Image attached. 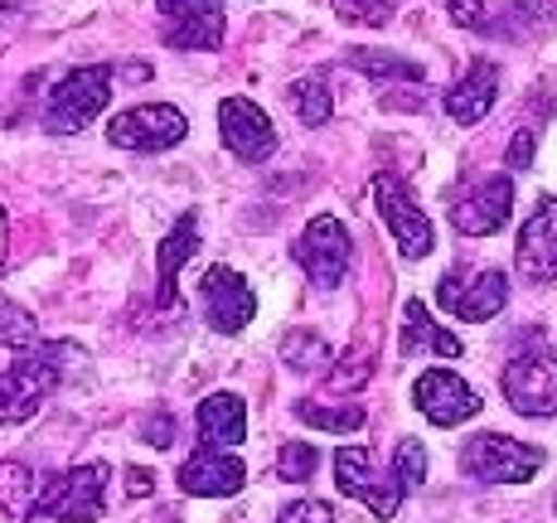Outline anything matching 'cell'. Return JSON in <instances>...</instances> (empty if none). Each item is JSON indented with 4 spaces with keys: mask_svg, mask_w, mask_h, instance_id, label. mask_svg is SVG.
Here are the masks:
<instances>
[{
    "mask_svg": "<svg viewBox=\"0 0 557 523\" xmlns=\"http://www.w3.org/2000/svg\"><path fill=\"white\" fill-rule=\"evenodd\" d=\"M446 10H451V20L456 25H466V29H485L490 20H485V0H446Z\"/></svg>",
    "mask_w": 557,
    "mask_h": 523,
    "instance_id": "obj_33",
    "label": "cell"
},
{
    "mask_svg": "<svg viewBox=\"0 0 557 523\" xmlns=\"http://www.w3.org/2000/svg\"><path fill=\"white\" fill-rule=\"evenodd\" d=\"M35 499H39L35 471L20 461H0V509H5V514H29Z\"/></svg>",
    "mask_w": 557,
    "mask_h": 523,
    "instance_id": "obj_26",
    "label": "cell"
},
{
    "mask_svg": "<svg viewBox=\"0 0 557 523\" xmlns=\"http://www.w3.org/2000/svg\"><path fill=\"white\" fill-rule=\"evenodd\" d=\"M335 15L345 25H363V29H383L393 25V0H330Z\"/></svg>",
    "mask_w": 557,
    "mask_h": 523,
    "instance_id": "obj_30",
    "label": "cell"
},
{
    "mask_svg": "<svg viewBox=\"0 0 557 523\" xmlns=\"http://www.w3.org/2000/svg\"><path fill=\"white\" fill-rule=\"evenodd\" d=\"M513 5H519L523 15H553L557 0H513Z\"/></svg>",
    "mask_w": 557,
    "mask_h": 523,
    "instance_id": "obj_36",
    "label": "cell"
},
{
    "mask_svg": "<svg viewBox=\"0 0 557 523\" xmlns=\"http://www.w3.org/2000/svg\"><path fill=\"white\" fill-rule=\"evenodd\" d=\"M160 523H180V519H175V514H170V509H165V514H160Z\"/></svg>",
    "mask_w": 557,
    "mask_h": 523,
    "instance_id": "obj_39",
    "label": "cell"
},
{
    "mask_svg": "<svg viewBox=\"0 0 557 523\" xmlns=\"http://www.w3.org/2000/svg\"><path fill=\"white\" fill-rule=\"evenodd\" d=\"M436 354V359H456L460 354V339L451 329H442L426 311V301H407L403 306V339H398V354L412 359V354Z\"/></svg>",
    "mask_w": 557,
    "mask_h": 523,
    "instance_id": "obj_21",
    "label": "cell"
},
{
    "mask_svg": "<svg viewBox=\"0 0 557 523\" xmlns=\"http://www.w3.org/2000/svg\"><path fill=\"white\" fill-rule=\"evenodd\" d=\"M219 141L238 165H267L282 146L276 122L252 98H223L219 102Z\"/></svg>",
    "mask_w": 557,
    "mask_h": 523,
    "instance_id": "obj_10",
    "label": "cell"
},
{
    "mask_svg": "<svg viewBox=\"0 0 557 523\" xmlns=\"http://www.w3.org/2000/svg\"><path fill=\"white\" fill-rule=\"evenodd\" d=\"M107 480H112V465L107 461L73 465V471L45 480V485H39V499L29 505L25 523H92V519H102Z\"/></svg>",
    "mask_w": 557,
    "mask_h": 523,
    "instance_id": "obj_2",
    "label": "cell"
},
{
    "mask_svg": "<svg viewBox=\"0 0 557 523\" xmlns=\"http://www.w3.org/2000/svg\"><path fill=\"white\" fill-rule=\"evenodd\" d=\"M373 209H379L383 228L393 233V242H398L403 258H426V252L436 248V228L432 219H426V209L412 199V189L403 185V179L393 175H373Z\"/></svg>",
    "mask_w": 557,
    "mask_h": 523,
    "instance_id": "obj_8",
    "label": "cell"
},
{
    "mask_svg": "<svg viewBox=\"0 0 557 523\" xmlns=\"http://www.w3.org/2000/svg\"><path fill=\"white\" fill-rule=\"evenodd\" d=\"M533 146H539V132L523 126V132L509 141V170H529L533 165Z\"/></svg>",
    "mask_w": 557,
    "mask_h": 523,
    "instance_id": "obj_34",
    "label": "cell"
},
{
    "mask_svg": "<svg viewBox=\"0 0 557 523\" xmlns=\"http://www.w3.org/2000/svg\"><path fill=\"white\" fill-rule=\"evenodd\" d=\"M349 69H359V73H369V78H379V83H422L426 78V69L417 59H403V53H388V49H349Z\"/></svg>",
    "mask_w": 557,
    "mask_h": 523,
    "instance_id": "obj_23",
    "label": "cell"
},
{
    "mask_svg": "<svg viewBox=\"0 0 557 523\" xmlns=\"http://www.w3.org/2000/svg\"><path fill=\"white\" fill-rule=\"evenodd\" d=\"M160 10V39L175 53H213L223 49L228 15L223 0H156Z\"/></svg>",
    "mask_w": 557,
    "mask_h": 523,
    "instance_id": "obj_7",
    "label": "cell"
},
{
    "mask_svg": "<svg viewBox=\"0 0 557 523\" xmlns=\"http://www.w3.org/2000/svg\"><path fill=\"white\" fill-rule=\"evenodd\" d=\"M495 98H499V69L490 59H475L466 78L446 92V112H451V122H460V126H475L490 116Z\"/></svg>",
    "mask_w": 557,
    "mask_h": 523,
    "instance_id": "obj_20",
    "label": "cell"
},
{
    "mask_svg": "<svg viewBox=\"0 0 557 523\" xmlns=\"http://www.w3.org/2000/svg\"><path fill=\"white\" fill-rule=\"evenodd\" d=\"M126 475H132V480H126V489H132L136 499L151 495V471H141V465H136V471H126Z\"/></svg>",
    "mask_w": 557,
    "mask_h": 523,
    "instance_id": "obj_35",
    "label": "cell"
},
{
    "mask_svg": "<svg viewBox=\"0 0 557 523\" xmlns=\"http://www.w3.org/2000/svg\"><path fill=\"white\" fill-rule=\"evenodd\" d=\"M286 102L296 107L301 126H330L335 116V92H330V73H306L286 88Z\"/></svg>",
    "mask_w": 557,
    "mask_h": 523,
    "instance_id": "obj_22",
    "label": "cell"
},
{
    "mask_svg": "<svg viewBox=\"0 0 557 523\" xmlns=\"http://www.w3.org/2000/svg\"><path fill=\"white\" fill-rule=\"evenodd\" d=\"M185 136H189V116L175 102H136L107 122V141L116 151H136V155L175 151Z\"/></svg>",
    "mask_w": 557,
    "mask_h": 523,
    "instance_id": "obj_6",
    "label": "cell"
},
{
    "mask_svg": "<svg viewBox=\"0 0 557 523\" xmlns=\"http://www.w3.org/2000/svg\"><path fill=\"white\" fill-rule=\"evenodd\" d=\"M73 359H88L78 345L69 339H53V345H35L15 359L10 369H0V426H20L29 422L39 408L59 393L63 369Z\"/></svg>",
    "mask_w": 557,
    "mask_h": 523,
    "instance_id": "obj_1",
    "label": "cell"
},
{
    "mask_svg": "<svg viewBox=\"0 0 557 523\" xmlns=\"http://www.w3.org/2000/svg\"><path fill=\"white\" fill-rule=\"evenodd\" d=\"M282 359L292 373H325L330 369V345L320 329H292V335L282 339Z\"/></svg>",
    "mask_w": 557,
    "mask_h": 523,
    "instance_id": "obj_25",
    "label": "cell"
},
{
    "mask_svg": "<svg viewBox=\"0 0 557 523\" xmlns=\"http://www.w3.org/2000/svg\"><path fill=\"white\" fill-rule=\"evenodd\" d=\"M412 402L432 426H460L480 412V393L451 369H426L412 383Z\"/></svg>",
    "mask_w": 557,
    "mask_h": 523,
    "instance_id": "obj_14",
    "label": "cell"
},
{
    "mask_svg": "<svg viewBox=\"0 0 557 523\" xmlns=\"http://www.w3.org/2000/svg\"><path fill=\"white\" fill-rule=\"evenodd\" d=\"M320 465V451L310 441H286L282 451H276V480H286V485H301V480L315 475Z\"/></svg>",
    "mask_w": 557,
    "mask_h": 523,
    "instance_id": "obj_29",
    "label": "cell"
},
{
    "mask_svg": "<svg viewBox=\"0 0 557 523\" xmlns=\"http://www.w3.org/2000/svg\"><path fill=\"white\" fill-rule=\"evenodd\" d=\"M513 272L523 282H557V195H543L539 209L523 219L519 248H513Z\"/></svg>",
    "mask_w": 557,
    "mask_h": 523,
    "instance_id": "obj_15",
    "label": "cell"
},
{
    "mask_svg": "<svg viewBox=\"0 0 557 523\" xmlns=\"http://www.w3.org/2000/svg\"><path fill=\"white\" fill-rule=\"evenodd\" d=\"M543 446H529V441H513L505 432H480L466 441L460 451V471L480 485H523L543 471Z\"/></svg>",
    "mask_w": 557,
    "mask_h": 523,
    "instance_id": "obj_5",
    "label": "cell"
},
{
    "mask_svg": "<svg viewBox=\"0 0 557 523\" xmlns=\"http://www.w3.org/2000/svg\"><path fill=\"white\" fill-rule=\"evenodd\" d=\"M175 480H180V489L195 499H228L243 489L248 465H243L233 451H209V446H199V451L175 471Z\"/></svg>",
    "mask_w": 557,
    "mask_h": 523,
    "instance_id": "obj_17",
    "label": "cell"
},
{
    "mask_svg": "<svg viewBox=\"0 0 557 523\" xmlns=\"http://www.w3.org/2000/svg\"><path fill=\"white\" fill-rule=\"evenodd\" d=\"M335 485H339V495L359 499L373 519H393L403 505V485L393 480V471L388 475L373 471L369 446H339L335 451Z\"/></svg>",
    "mask_w": 557,
    "mask_h": 523,
    "instance_id": "obj_12",
    "label": "cell"
},
{
    "mask_svg": "<svg viewBox=\"0 0 557 523\" xmlns=\"http://www.w3.org/2000/svg\"><path fill=\"white\" fill-rule=\"evenodd\" d=\"M195 432L199 446H209V451H238L248 441V402L238 393H213V398L199 402Z\"/></svg>",
    "mask_w": 557,
    "mask_h": 523,
    "instance_id": "obj_19",
    "label": "cell"
},
{
    "mask_svg": "<svg viewBox=\"0 0 557 523\" xmlns=\"http://www.w3.org/2000/svg\"><path fill=\"white\" fill-rule=\"evenodd\" d=\"M292 258L315 291H335L349 276V266H355V238H349V228L335 213H315L301 228V238L292 242Z\"/></svg>",
    "mask_w": 557,
    "mask_h": 523,
    "instance_id": "obj_4",
    "label": "cell"
},
{
    "mask_svg": "<svg viewBox=\"0 0 557 523\" xmlns=\"http://www.w3.org/2000/svg\"><path fill=\"white\" fill-rule=\"evenodd\" d=\"M296 418H301L306 426H315V432L349 436V432H363L369 412H363L359 402H310V398H301L296 402Z\"/></svg>",
    "mask_w": 557,
    "mask_h": 523,
    "instance_id": "obj_24",
    "label": "cell"
},
{
    "mask_svg": "<svg viewBox=\"0 0 557 523\" xmlns=\"http://www.w3.org/2000/svg\"><path fill=\"white\" fill-rule=\"evenodd\" d=\"M199 301L213 335H243L257 315V291L248 286V276L233 272L228 262H213L199 276Z\"/></svg>",
    "mask_w": 557,
    "mask_h": 523,
    "instance_id": "obj_11",
    "label": "cell"
},
{
    "mask_svg": "<svg viewBox=\"0 0 557 523\" xmlns=\"http://www.w3.org/2000/svg\"><path fill=\"white\" fill-rule=\"evenodd\" d=\"M509 209H513V179L485 175L475 189H466L451 204V223L466 238H490V233H499L509 223Z\"/></svg>",
    "mask_w": 557,
    "mask_h": 523,
    "instance_id": "obj_16",
    "label": "cell"
},
{
    "mask_svg": "<svg viewBox=\"0 0 557 523\" xmlns=\"http://www.w3.org/2000/svg\"><path fill=\"white\" fill-rule=\"evenodd\" d=\"M199 213L185 209L175 223L165 228V238H160L156 248V301L160 306H175V291H180V272H185V262L199 252Z\"/></svg>",
    "mask_w": 557,
    "mask_h": 523,
    "instance_id": "obj_18",
    "label": "cell"
},
{
    "mask_svg": "<svg viewBox=\"0 0 557 523\" xmlns=\"http://www.w3.org/2000/svg\"><path fill=\"white\" fill-rule=\"evenodd\" d=\"M276 523H335L325 499H292V505L276 514Z\"/></svg>",
    "mask_w": 557,
    "mask_h": 523,
    "instance_id": "obj_31",
    "label": "cell"
},
{
    "mask_svg": "<svg viewBox=\"0 0 557 523\" xmlns=\"http://www.w3.org/2000/svg\"><path fill=\"white\" fill-rule=\"evenodd\" d=\"M10 10H20V0H0V15H10Z\"/></svg>",
    "mask_w": 557,
    "mask_h": 523,
    "instance_id": "obj_38",
    "label": "cell"
},
{
    "mask_svg": "<svg viewBox=\"0 0 557 523\" xmlns=\"http://www.w3.org/2000/svg\"><path fill=\"white\" fill-rule=\"evenodd\" d=\"M509 408L519 418H553L557 412V354L553 349H523L499 373Z\"/></svg>",
    "mask_w": 557,
    "mask_h": 523,
    "instance_id": "obj_9",
    "label": "cell"
},
{
    "mask_svg": "<svg viewBox=\"0 0 557 523\" xmlns=\"http://www.w3.org/2000/svg\"><path fill=\"white\" fill-rule=\"evenodd\" d=\"M39 345V320L15 301V296H0V349H35Z\"/></svg>",
    "mask_w": 557,
    "mask_h": 523,
    "instance_id": "obj_27",
    "label": "cell"
},
{
    "mask_svg": "<svg viewBox=\"0 0 557 523\" xmlns=\"http://www.w3.org/2000/svg\"><path fill=\"white\" fill-rule=\"evenodd\" d=\"M436 306L456 320H495L509 306L505 272H446L436 286Z\"/></svg>",
    "mask_w": 557,
    "mask_h": 523,
    "instance_id": "obj_13",
    "label": "cell"
},
{
    "mask_svg": "<svg viewBox=\"0 0 557 523\" xmlns=\"http://www.w3.org/2000/svg\"><path fill=\"white\" fill-rule=\"evenodd\" d=\"M112 102V69L107 63H83V69H69L59 83L49 88L45 102V132L49 136H73L88 122H98Z\"/></svg>",
    "mask_w": 557,
    "mask_h": 523,
    "instance_id": "obj_3",
    "label": "cell"
},
{
    "mask_svg": "<svg viewBox=\"0 0 557 523\" xmlns=\"http://www.w3.org/2000/svg\"><path fill=\"white\" fill-rule=\"evenodd\" d=\"M393 480L403 485V495H417V489L426 485V446L417 441V436H403L398 446H393Z\"/></svg>",
    "mask_w": 557,
    "mask_h": 523,
    "instance_id": "obj_28",
    "label": "cell"
},
{
    "mask_svg": "<svg viewBox=\"0 0 557 523\" xmlns=\"http://www.w3.org/2000/svg\"><path fill=\"white\" fill-rule=\"evenodd\" d=\"M141 441L156 446V451H165V446L175 441V418H170V412H151V418L141 422Z\"/></svg>",
    "mask_w": 557,
    "mask_h": 523,
    "instance_id": "obj_32",
    "label": "cell"
},
{
    "mask_svg": "<svg viewBox=\"0 0 557 523\" xmlns=\"http://www.w3.org/2000/svg\"><path fill=\"white\" fill-rule=\"evenodd\" d=\"M5 252H10V219H5V209H0V266H5Z\"/></svg>",
    "mask_w": 557,
    "mask_h": 523,
    "instance_id": "obj_37",
    "label": "cell"
}]
</instances>
